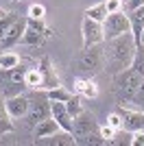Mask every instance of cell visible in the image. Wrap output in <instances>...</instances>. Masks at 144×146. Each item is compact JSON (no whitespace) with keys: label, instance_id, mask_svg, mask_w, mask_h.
<instances>
[{"label":"cell","instance_id":"cell-1","mask_svg":"<svg viewBox=\"0 0 144 146\" xmlns=\"http://www.w3.org/2000/svg\"><path fill=\"white\" fill-rule=\"evenodd\" d=\"M135 46L138 44L133 39L131 31L114 37V39H109L107 46H105V68L111 74L129 68L131 66V59H133V52H135Z\"/></svg>","mask_w":144,"mask_h":146},{"label":"cell","instance_id":"cell-2","mask_svg":"<svg viewBox=\"0 0 144 146\" xmlns=\"http://www.w3.org/2000/svg\"><path fill=\"white\" fill-rule=\"evenodd\" d=\"M72 135H74V142L81 144V146H101V144H107V142L101 137V133H98V122H96L94 113H90V111H85V109L74 118Z\"/></svg>","mask_w":144,"mask_h":146},{"label":"cell","instance_id":"cell-3","mask_svg":"<svg viewBox=\"0 0 144 146\" xmlns=\"http://www.w3.org/2000/svg\"><path fill=\"white\" fill-rule=\"evenodd\" d=\"M29 68H24L22 63H18L15 68H9V70H0V92L2 96H18V94H24L29 90L26 83H24V74H26Z\"/></svg>","mask_w":144,"mask_h":146},{"label":"cell","instance_id":"cell-4","mask_svg":"<svg viewBox=\"0 0 144 146\" xmlns=\"http://www.w3.org/2000/svg\"><path fill=\"white\" fill-rule=\"evenodd\" d=\"M140 81H142V76L138 72H133L131 68H125V70L114 74V90H116V96H118L120 105L131 103L133 94L140 87Z\"/></svg>","mask_w":144,"mask_h":146},{"label":"cell","instance_id":"cell-5","mask_svg":"<svg viewBox=\"0 0 144 146\" xmlns=\"http://www.w3.org/2000/svg\"><path fill=\"white\" fill-rule=\"evenodd\" d=\"M50 118V98H48L46 90H31L29 94V111L24 120L29 122L31 127H35L37 122Z\"/></svg>","mask_w":144,"mask_h":146},{"label":"cell","instance_id":"cell-6","mask_svg":"<svg viewBox=\"0 0 144 146\" xmlns=\"http://www.w3.org/2000/svg\"><path fill=\"white\" fill-rule=\"evenodd\" d=\"M105 68V48L101 44L90 46V48H83L81 55L77 57V70L79 72H85L87 76H94Z\"/></svg>","mask_w":144,"mask_h":146},{"label":"cell","instance_id":"cell-7","mask_svg":"<svg viewBox=\"0 0 144 146\" xmlns=\"http://www.w3.org/2000/svg\"><path fill=\"white\" fill-rule=\"evenodd\" d=\"M50 35H53V31L44 24V20L26 15V31H24V37L20 44H24V46H42L44 39Z\"/></svg>","mask_w":144,"mask_h":146},{"label":"cell","instance_id":"cell-8","mask_svg":"<svg viewBox=\"0 0 144 146\" xmlns=\"http://www.w3.org/2000/svg\"><path fill=\"white\" fill-rule=\"evenodd\" d=\"M103 31H105V42L122 35V33H129V31H131V24H129L127 13L125 11L107 13V18L103 20Z\"/></svg>","mask_w":144,"mask_h":146},{"label":"cell","instance_id":"cell-9","mask_svg":"<svg viewBox=\"0 0 144 146\" xmlns=\"http://www.w3.org/2000/svg\"><path fill=\"white\" fill-rule=\"evenodd\" d=\"M81 35H83V48H90V46H96V44H103V42H105L103 22L83 18V22H81Z\"/></svg>","mask_w":144,"mask_h":146},{"label":"cell","instance_id":"cell-10","mask_svg":"<svg viewBox=\"0 0 144 146\" xmlns=\"http://www.w3.org/2000/svg\"><path fill=\"white\" fill-rule=\"evenodd\" d=\"M24 31H26V15H20L11 24V29L7 31V35L0 39V48L9 50V48H13V46H18V44L22 42V37H24Z\"/></svg>","mask_w":144,"mask_h":146},{"label":"cell","instance_id":"cell-11","mask_svg":"<svg viewBox=\"0 0 144 146\" xmlns=\"http://www.w3.org/2000/svg\"><path fill=\"white\" fill-rule=\"evenodd\" d=\"M39 74H42L39 90H53V87L61 85V81L57 76V72H55V66H53V61H50L48 55H44L42 61H39Z\"/></svg>","mask_w":144,"mask_h":146},{"label":"cell","instance_id":"cell-12","mask_svg":"<svg viewBox=\"0 0 144 146\" xmlns=\"http://www.w3.org/2000/svg\"><path fill=\"white\" fill-rule=\"evenodd\" d=\"M5 107H7V113H9L11 120L24 118L26 111H29V94H18V96L5 98Z\"/></svg>","mask_w":144,"mask_h":146},{"label":"cell","instance_id":"cell-13","mask_svg":"<svg viewBox=\"0 0 144 146\" xmlns=\"http://www.w3.org/2000/svg\"><path fill=\"white\" fill-rule=\"evenodd\" d=\"M118 113L122 116V129L125 131H144V111L125 109L122 105L118 107Z\"/></svg>","mask_w":144,"mask_h":146},{"label":"cell","instance_id":"cell-14","mask_svg":"<svg viewBox=\"0 0 144 146\" xmlns=\"http://www.w3.org/2000/svg\"><path fill=\"white\" fill-rule=\"evenodd\" d=\"M50 116L57 120L63 131L72 133V127H74V118L70 116V111L66 109V103H59V100H50Z\"/></svg>","mask_w":144,"mask_h":146},{"label":"cell","instance_id":"cell-15","mask_svg":"<svg viewBox=\"0 0 144 146\" xmlns=\"http://www.w3.org/2000/svg\"><path fill=\"white\" fill-rule=\"evenodd\" d=\"M35 144H46V146H72V144H77L74 142V135L68 133V131H63V129H59L57 133L53 135H46V137H39V140H33Z\"/></svg>","mask_w":144,"mask_h":146},{"label":"cell","instance_id":"cell-16","mask_svg":"<svg viewBox=\"0 0 144 146\" xmlns=\"http://www.w3.org/2000/svg\"><path fill=\"white\" fill-rule=\"evenodd\" d=\"M127 18H129V24H131V35L135 39V44H142L140 37H142V29H144V5L133 9V11H127Z\"/></svg>","mask_w":144,"mask_h":146},{"label":"cell","instance_id":"cell-17","mask_svg":"<svg viewBox=\"0 0 144 146\" xmlns=\"http://www.w3.org/2000/svg\"><path fill=\"white\" fill-rule=\"evenodd\" d=\"M74 90L85 98H96L98 96V85H96V81L90 79V76H87V79L77 76V79H74Z\"/></svg>","mask_w":144,"mask_h":146},{"label":"cell","instance_id":"cell-18","mask_svg":"<svg viewBox=\"0 0 144 146\" xmlns=\"http://www.w3.org/2000/svg\"><path fill=\"white\" fill-rule=\"evenodd\" d=\"M59 129H61V127L57 124V120L50 116V118H46V120H42V122H37L35 127H33V137H35V140H39V137H46V135L57 133Z\"/></svg>","mask_w":144,"mask_h":146},{"label":"cell","instance_id":"cell-19","mask_svg":"<svg viewBox=\"0 0 144 146\" xmlns=\"http://www.w3.org/2000/svg\"><path fill=\"white\" fill-rule=\"evenodd\" d=\"M11 131H13V120L9 118V113H7L5 96H2V92H0V135L11 133Z\"/></svg>","mask_w":144,"mask_h":146},{"label":"cell","instance_id":"cell-20","mask_svg":"<svg viewBox=\"0 0 144 146\" xmlns=\"http://www.w3.org/2000/svg\"><path fill=\"white\" fill-rule=\"evenodd\" d=\"M85 18L96 20V22H103V20L107 18V7H105V0H103V2H96V5H92V7H87V9H85Z\"/></svg>","mask_w":144,"mask_h":146},{"label":"cell","instance_id":"cell-21","mask_svg":"<svg viewBox=\"0 0 144 146\" xmlns=\"http://www.w3.org/2000/svg\"><path fill=\"white\" fill-rule=\"evenodd\" d=\"M133 72H138L140 76H144V44H138L135 46V52H133L131 66H129Z\"/></svg>","mask_w":144,"mask_h":146},{"label":"cell","instance_id":"cell-22","mask_svg":"<svg viewBox=\"0 0 144 146\" xmlns=\"http://www.w3.org/2000/svg\"><path fill=\"white\" fill-rule=\"evenodd\" d=\"M24 83L29 90H39V83H42V74H39V68H29L26 74H24Z\"/></svg>","mask_w":144,"mask_h":146},{"label":"cell","instance_id":"cell-23","mask_svg":"<svg viewBox=\"0 0 144 146\" xmlns=\"http://www.w3.org/2000/svg\"><path fill=\"white\" fill-rule=\"evenodd\" d=\"M46 94H48L50 100H59V103H68V100L72 98V92H68L63 85H57V87H53V90H46Z\"/></svg>","mask_w":144,"mask_h":146},{"label":"cell","instance_id":"cell-24","mask_svg":"<svg viewBox=\"0 0 144 146\" xmlns=\"http://www.w3.org/2000/svg\"><path fill=\"white\" fill-rule=\"evenodd\" d=\"M20 63V55L15 52H0V70H9Z\"/></svg>","mask_w":144,"mask_h":146},{"label":"cell","instance_id":"cell-25","mask_svg":"<svg viewBox=\"0 0 144 146\" xmlns=\"http://www.w3.org/2000/svg\"><path fill=\"white\" fill-rule=\"evenodd\" d=\"M18 18H20V15H18V13H13V11H11V13H5V15H0V39L7 35V31L11 29V24H13Z\"/></svg>","mask_w":144,"mask_h":146},{"label":"cell","instance_id":"cell-26","mask_svg":"<svg viewBox=\"0 0 144 146\" xmlns=\"http://www.w3.org/2000/svg\"><path fill=\"white\" fill-rule=\"evenodd\" d=\"M66 109L70 111V116H72V118H77L79 113L83 111V107H81V98L72 94V98H70V100H68V103H66Z\"/></svg>","mask_w":144,"mask_h":146},{"label":"cell","instance_id":"cell-27","mask_svg":"<svg viewBox=\"0 0 144 146\" xmlns=\"http://www.w3.org/2000/svg\"><path fill=\"white\" fill-rule=\"evenodd\" d=\"M98 133H101V137L109 144V142L116 137V133H118V131H116V129H111L109 124H103V127H98Z\"/></svg>","mask_w":144,"mask_h":146},{"label":"cell","instance_id":"cell-28","mask_svg":"<svg viewBox=\"0 0 144 146\" xmlns=\"http://www.w3.org/2000/svg\"><path fill=\"white\" fill-rule=\"evenodd\" d=\"M131 103L135 105V107H144V76H142V81H140V87H138V92L133 94Z\"/></svg>","mask_w":144,"mask_h":146},{"label":"cell","instance_id":"cell-29","mask_svg":"<svg viewBox=\"0 0 144 146\" xmlns=\"http://www.w3.org/2000/svg\"><path fill=\"white\" fill-rule=\"evenodd\" d=\"M44 15H46V7H44V5H31V9H29V18L44 20Z\"/></svg>","mask_w":144,"mask_h":146},{"label":"cell","instance_id":"cell-30","mask_svg":"<svg viewBox=\"0 0 144 146\" xmlns=\"http://www.w3.org/2000/svg\"><path fill=\"white\" fill-rule=\"evenodd\" d=\"M107 124H109L111 129H116V131H120V129H122V116H120L118 111L109 113V118H107Z\"/></svg>","mask_w":144,"mask_h":146},{"label":"cell","instance_id":"cell-31","mask_svg":"<svg viewBox=\"0 0 144 146\" xmlns=\"http://www.w3.org/2000/svg\"><path fill=\"white\" fill-rule=\"evenodd\" d=\"M105 7H107V13H116L125 9V0H105Z\"/></svg>","mask_w":144,"mask_h":146},{"label":"cell","instance_id":"cell-32","mask_svg":"<svg viewBox=\"0 0 144 146\" xmlns=\"http://www.w3.org/2000/svg\"><path fill=\"white\" fill-rule=\"evenodd\" d=\"M129 144L131 146H144V131H133Z\"/></svg>","mask_w":144,"mask_h":146},{"label":"cell","instance_id":"cell-33","mask_svg":"<svg viewBox=\"0 0 144 146\" xmlns=\"http://www.w3.org/2000/svg\"><path fill=\"white\" fill-rule=\"evenodd\" d=\"M144 5V0H125V9L127 11H133V9H138V7Z\"/></svg>","mask_w":144,"mask_h":146},{"label":"cell","instance_id":"cell-34","mask_svg":"<svg viewBox=\"0 0 144 146\" xmlns=\"http://www.w3.org/2000/svg\"><path fill=\"white\" fill-rule=\"evenodd\" d=\"M140 42H142V44H144V29H142V37H140Z\"/></svg>","mask_w":144,"mask_h":146}]
</instances>
